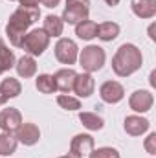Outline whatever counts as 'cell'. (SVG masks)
Here are the masks:
<instances>
[{"label":"cell","mask_w":156,"mask_h":158,"mask_svg":"<svg viewBox=\"0 0 156 158\" xmlns=\"http://www.w3.org/2000/svg\"><path fill=\"white\" fill-rule=\"evenodd\" d=\"M88 158H119V153L114 147H99L96 151H90Z\"/></svg>","instance_id":"obj_26"},{"label":"cell","mask_w":156,"mask_h":158,"mask_svg":"<svg viewBox=\"0 0 156 158\" xmlns=\"http://www.w3.org/2000/svg\"><path fill=\"white\" fill-rule=\"evenodd\" d=\"M22 123V114L15 107H7L0 112V129L4 132H15Z\"/></svg>","instance_id":"obj_8"},{"label":"cell","mask_w":156,"mask_h":158,"mask_svg":"<svg viewBox=\"0 0 156 158\" xmlns=\"http://www.w3.org/2000/svg\"><path fill=\"white\" fill-rule=\"evenodd\" d=\"M76 35L83 40L94 39L97 35V24L94 20H88V19L83 20V22H79V24H76Z\"/></svg>","instance_id":"obj_18"},{"label":"cell","mask_w":156,"mask_h":158,"mask_svg":"<svg viewBox=\"0 0 156 158\" xmlns=\"http://www.w3.org/2000/svg\"><path fill=\"white\" fill-rule=\"evenodd\" d=\"M130 7L140 19H153L156 15V0H132Z\"/></svg>","instance_id":"obj_15"},{"label":"cell","mask_w":156,"mask_h":158,"mask_svg":"<svg viewBox=\"0 0 156 158\" xmlns=\"http://www.w3.org/2000/svg\"><path fill=\"white\" fill-rule=\"evenodd\" d=\"M79 48L72 39H59L55 44V59L61 61L63 64H74L77 61Z\"/></svg>","instance_id":"obj_6"},{"label":"cell","mask_w":156,"mask_h":158,"mask_svg":"<svg viewBox=\"0 0 156 158\" xmlns=\"http://www.w3.org/2000/svg\"><path fill=\"white\" fill-rule=\"evenodd\" d=\"M142 64H143L142 50L134 44H121L112 57V70L119 77L132 76L142 68Z\"/></svg>","instance_id":"obj_2"},{"label":"cell","mask_w":156,"mask_h":158,"mask_svg":"<svg viewBox=\"0 0 156 158\" xmlns=\"http://www.w3.org/2000/svg\"><path fill=\"white\" fill-rule=\"evenodd\" d=\"M20 7H39V0H18Z\"/></svg>","instance_id":"obj_28"},{"label":"cell","mask_w":156,"mask_h":158,"mask_svg":"<svg viewBox=\"0 0 156 158\" xmlns=\"http://www.w3.org/2000/svg\"><path fill=\"white\" fill-rule=\"evenodd\" d=\"M15 138L24 145H35L40 138V131L35 123H20V127L15 131Z\"/></svg>","instance_id":"obj_9"},{"label":"cell","mask_w":156,"mask_h":158,"mask_svg":"<svg viewBox=\"0 0 156 158\" xmlns=\"http://www.w3.org/2000/svg\"><path fill=\"white\" fill-rule=\"evenodd\" d=\"M153 103H154V98L149 90H136L130 99H129V107L136 112H147L153 109Z\"/></svg>","instance_id":"obj_10"},{"label":"cell","mask_w":156,"mask_h":158,"mask_svg":"<svg viewBox=\"0 0 156 158\" xmlns=\"http://www.w3.org/2000/svg\"><path fill=\"white\" fill-rule=\"evenodd\" d=\"M79 119H81V123H83L88 131H99V129H103V125H105L103 118L97 116L96 112H81V114H79Z\"/></svg>","instance_id":"obj_22"},{"label":"cell","mask_w":156,"mask_h":158,"mask_svg":"<svg viewBox=\"0 0 156 158\" xmlns=\"http://www.w3.org/2000/svg\"><path fill=\"white\" fill-rule=\"evenodd\" d=\"M6 101H7V99H6V98H4V96H2V94H0V105H4V103H6Z\"/></svg>","instance_id":"obj_32"},{"label":"cell","mask_w":156,"mask_h":158,"mask_svg":"<svg viewBox=\"0 0 156 158\" xmlns=\"http://www.w3.org/2000/svg\"><path fill=\"white\" fill-rule=\"evenodd\" d=\"M66 158H81V156H76V155H72V153H70V155H66Z\"/></svg>","instance_id":"obj_33"},{"label":"cell","mask_w":156,"mask_h":158,"mask_svg":"<svg viewBox=\"0 0 156 158\" xmlns=\"http://www.w3.org/2000/svg\"><path fill=\"white\" fill-rule=\"evenodd\" d=\"M13 66H15V53H13V50H9L6 46V42L0 37V74L11 70Z\"/></svg>","instance_id":"obj_20"},{"label":"cell","mask_w":156,"mask_h":158,"mask_svg":"<svg viewBox=\"0 0 156 158\" xmlns=\"http://www.w3.org/2000/svg\"><path fill=\"white\" fill-rule=\"evenodd\" d=\"M20 92H22V85H20L18 79H15V77L2 79V83H0V94H2L6 99H9V98H17Z\"/></svg>","instance_id":"obj_17"},{"label":"cell","mask_w":156,"mask_h":158,"mask_svg":"<svg viewBox=\"0 0 156 158\" xmlns=\"http://www.w3.org/2000/svg\"><path fill=\"white\" fill-rule=\"evenodd\" d=\"M105 2H107L110 7H112V6H117V2H119V0H105Z\"/></svg>","instance_id":"obj_30"},{"label":"cell","mask_w":156,"mask_h":158,"mask_svg":"<svg viewBox=\"0 0 156 158\" xmlns=\"http://www.w3.org/2000/svg\"><path fill=\"white\" fill-rule=\"evenodd\" d=\"M94 151V138L90 134H77L70 143V153L76 156H84Z\"/></svg>","instance_id":"obj_12"},{"label":"cell","mask_w":156,"mask_h":158,"mask_svg":"<svg viewBox=\"0 0 156 158\" xmlns=\"http://www.w3.org/2000/svg\"><path fill=\"white\" fill-rule=\"evenodd\" d=\"M35 86H37V90L40 94H53L57 90L53 76H50V74H40L39 77L35 79Z\"/></svg>","instance_id":"obj_23"},{"label":"cell","mask_w":156,"mask_h":158,"mask_svg":"<svg viewBox=\"0 0 156 158\" xmlns=\"http://www.w3.org/2000/svg\"><path fill=\"white\" fill-rule=\"evenodd\" d=\"M57 103H59L63 109H66V110H77V109H81V101H79L77 98L68 96V94H61V96L57 98Z\"/></svg>","instance_id":"obj_25"},{"label":"cell","mask_w":156,"mask_h":158,"mask_svg":"<svg viewBox=\"0 0 156 158\" xmlns=\"http://www.w3.org/2000/svg\"><path fill=\"white\" fill-rule=\"evenodd\" d=\"M90 13V0H66L64 11H63V22L79 24L88 19Z\"/></svg>","instance_id":"obj_5"},{"label":"cell","mask_w":156,"mask_h":158,"mask_svg":"<svg viewBox=\"0 0 156 158\" xmlns=\"http://www.w3.org/2000/svg\"><path fill=\"white\" fill-rule=\"evenodd\" d=\"M15 68H17V74L20 76V77L28 79V77H33L35 76V72H37V63H35V59L31 57V55H22L18 61H17V64H15Z\"/></svg>","instance_id":"obj_16"},{"label":"cell","mask_w":156,"mask_h":158,"mask_svg":"<svg viewBox=\"0 0 156 158\" xmlns=\"http://www.w3.org/2000/svg\"><path fill=\"white\" fill-rule=\"evenodd\" d=\"M48 44H50V35L42 28H37V30H31L30 33L24 35L18 48H22L24 53L33 57V55H42L44 50L48 48Z\"/></svg>","instance_id":"obj_3"},{"label":"cell","mask_w":156,"mask_h":158,"mask_svg":"<svg viewBox=\"0 0 156 158\" xmlns=\"http://www.w3.org/2000/svg\"><path fill=\"white\" fill-rule=\"evenodd\" d=\"M117 35H119V24H116V22H101L97 26V35L96 37H99L105 42L114 40Z\"/></svg>","instance_id":"obj_21"},{"label":"cell","mask_w":156,"mask_h":158,"mask_svg":"<svg viewBox=\"0 0 156 158\" xmlns=\"http://www.w3.org/2000/svg\"><path fill=\"white\" fill-rule=\"evenodd\" d=\"M105 59H107L105 50H103L101 46H94V44L83 48V52H81V55H79V63H81L83 70L88 72V74L101 70L103 64H105Z\"/></svg>","instance_id":"obj_4"},{"label":"cell","mask_w":156,"mask_h":158,"mask_svg":"<svg viewBox=\"0 0 156 158\" xmlns=\"http://www.w3.org/2000/svg\"><path fill=\"white\" fill-rule=\"evenodd\" d=\"M145 151L149 155H156V132H151L149 138L145 140Z\"/></svg>","instance_id":"obj_27"},{"label":"cell","mask_w":156,"mask_h":158,"mask_svg":"<svg viewBox=\"0 0 156 158\" xmlns=\"http://www.w3.org/2000/svg\"><path fill=\"white\" fill-rule=\"evenodd\" d=\"M149 125H151L149 119L142 118V116H127L125 123H123V129L130 136H140V134H143L149 129Z\"/></svg>","instance_id":"obj_14"},{"label":"cell","mask_w":156,"mask_h":158,"mask_svg":"<svg viewBox=\"0 0 156 158\" xmlns=\"http://www.w3.org/2000/svg\"><path fill=\"white\" fill-rule=\"evenodd\" d=\"M42 6H46V7H55V6H59V2L61 0H39Z\"/></svg>","instance_id":"obj_29"},{"label":"cell","mask_w":156,"mask_h":158,"mask_svg":"<svg viewBox=\"0 0 156 158\" xmlns=\"http://www.w3.org/2000/svg\"><path fill=\"white\" fill-rule=\"evenodd\" d=\"M15 149H17V138L11 132H2L0 134V155L4 156L13 155Z\"/></svg>","instance_id":"obj_24"},{"label":"cell","mask_w":156,"mask_h":158,"mask_svg":"<svg viewBox=\"0 0 156 158\" xmlns=\"http://www.w3.org/2000/svg\"><path fill=\"white\" fill-rule=\"evenodd\" d=\"M99 96H101V99L105 103H110V105L119 103L123 99V96H125V88L117 81H105L101 85V88H99Z\"/></svg>","instance_id":"obj_7"},{"label":"cell","mask_w":156,"mask_h":158,"mask_svg":"<svg viewBox=\"0 0 156 158\" xmlns=\"http://www.w3.org/2000/svg\"><path fill=\"white\" fill-rule=\"evenodd\" d=\"M154 77H156V74H154V72H153V74H151V85H153V86H154V85H156Z\"/></svg>","instance_id":"obj_31"},{"label":"cell","mask_w":156,"mask_h":158,"mask_svg":"<svg viewBox=\"0 0 156 158\" xmlns=\"http://www.w3.org/2000/svg\"><path fill=\"white\" fill-rule=\"evenodd\" d=\"M94 88H96V81L94 77L84 72V74H77V77L74 81V92L77 94L79 98H88L94 94Z\"/></svg>","instance_id":"obj_13"},{"label":"cell","mask_w":156,"mask_h":158,"mask_svg":"<svg viewBox=\"0 0 156 158\" xmlns=\"http://www.w3.org/2000/svg\"><path fill=\"white\" fill-rule=\"evenodd\" d=\"M63 28H64V22L61 17H55V15H48L44 19V31L50 35V37H59L63 35Z\"/></svg>","instance_id":"obj_19"},{"label":"cell","mask_w":156,"mask_h":158,"mask_svg":"<svg viewBox=\"0 0 156 158\" xmlns=\"http://www.w3.org/2000/svg\"><path fill=\"white\" fill-rule=\"evenodd\" d=\"M40 17L39 7H18L11 13L7 24H6V33L7 39L13 46H20L24 35L28 33L30 26H33Z\"/></svg>","instance_id":"obj_1"},{"label":"cell","mask_w":156,"mask_h":158,"mask_svg":"<svg viewBox=\"0 0 156 158\" xmlns=\"http://www.w3.org/2000/svg\"><path fill=\"white\" fill-rule=\"evenodd\" d=\"M59 158H66V156H59Z\"/></svg>","instance_id":"obj_34"},{"label":"cell","mask_w":156,"mask_h":158,"mask_svg":"<svg viewBox=\"0 0 156 158\" xmlns=\"http://www.w3.org/2000/svg\"><path fill=\"white\" fill-rule=\"evenodd\" d=\"M77 77V72L72 70V68H63V70H57L53 74V81H55V88L61 90V92H72L74 90V81Z\"/></svg>","instance_id":"obj_11"}]
</instances>
